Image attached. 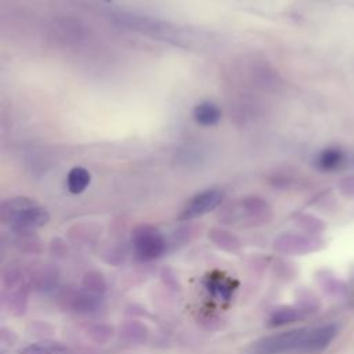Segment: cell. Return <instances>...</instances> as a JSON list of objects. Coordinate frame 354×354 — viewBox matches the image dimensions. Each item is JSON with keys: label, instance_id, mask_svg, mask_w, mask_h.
Wrapping results in <instances>:
<instances>
[{"label": "cell", "instance_id": "cell-7", "mask_svg": "<svg viewBox=\"0 0 354 354\" xmlns=\"http://www.w3.org/2000/svg\"><path fill=\"white\" fill-rule=\"evenodd\" d=\"M90 183H91V173L82 166H76L71 169L66 176V188L73 195L82 194L90 185Z\"/></svg>", "mask_w": 354, "mask_h": 354}, {"label": "cell", "instance_id": "cell-5", "mask_svg": "<svg viewBox=\"0 0 354 354\" xmlns=\"http://www.w3.org/2000/svg\"><path fill=\"white\" fill-rule=\"evenodd\" d=\"M347 162L346 152L339 147H326L318 152L314 165L324 173H333L344 167Z\"/></svg>", "mask_w": 354, "mask_h": 354}, {"label": "cell", "instance_id": "cell-11", "mask_svg": "<svg viewBox=\"0 0 354 354\" xmlns=\"http://www.w3.org/2000/svg\"><path fill=\"white\" fill-rule=\"evenodd\" d=\"M209 289H212V292L217 296H221L224 299H227L231 292H232V288L230 285V282L227 281H220V279H216V281H212V283H209Z\"/></svg>", "mask_w": 354, "mask_h": 354}, {"label": "cell", "instance_id": "cell-6", "mask_svg": "<svg viewBox=\"0 0 354 354\" xmlns=\"http://www.w3.org/2000/svg\"><path fill=\"white\" fill-rule=\"evenodd\" d=\"M192 116L198 124L207 127L218 123V120L221 119V111L216 104L210 101H203L195 105L192 111Z\"/></svg>", "mask_w": 354, "mask_h": 354}, {"label": "cell", "instance_id": "cell-2", "mask_svg": "<svg viewBox=\"0 0 354 354\" xmlns=\"http://www.w3.org/2000/svg\"><path fill=\"white\" fill-rule=\"evenodd\" d=\"M1 218L15 230H35L50 220L48 212L29 198H12L1 205Z\"/></svg>", "mask_w": 354, "mask_h": 354}, {"label": "cell", "instance_id": "cell-1", "mask_svg": "<svg viewBox=\"0 0 354 354\" xmlns=\"http://www.w3.org/2000/svg\"><path fill=\"white\" fill-rule=\"evenodd\" d=\"M319 353L315 328H300L260 337L250 343L245 354H290Z\"/></svg>", "mask_w": 354, "mask_h": 354}, {"label": "cell", "instance_id": "cell-4", "mask_svg": "<svg viewBox=\"0 0 354 354\" xmlns=\"http://www.w3.org/2000/svg\"><path fill=\"white\" fill-rule=\"evenodd\" d=\"M224 194L220 189H206L192 196L183 209L180 218L191 220L214 210L223 202Z\"/></svg>", "mask_w": 354, "mask_h": 354}, {"label": "cell", "instance_id": "cell-12", "mask_svg": "<svg viewBox=\"0 0 354 354\" xmlns=\"http://www.w3.org/2000/svg\"><path fill=\"white\" fill-rule=\"evenodd\" d=\"M342 191L346 194V195H353L354 194V177H348L346 180L342 181Z\"/></svg>", "mask_w": 354, "mask_h": 354}, {"label": "cell", "instance_id": "cell-13", "mask_svg": "<svg viewBox=\"0 0 354 354\" xmlns=\"http://www.w3.org/2000/svg\"><path fill=\"white\" fill-rule=\"evenodd\" d=\"M104 1H108V3H109V1H112V0H104Z\"/></svg>", "mask_w": 354, "mask_h": 354}, {"label": "cell", "instance_id": "cell-8", "mask_svg": "<svg viewBox=\"0 0 354 354\" xmlns=\"http://www.w3.org/2000/svg\"><path fill=\"white\" fill-rule=\"evenodd\" d=\"M321 241L314 239V238H307V236H299V235H289L283 238L282 246L283 250L292 252V253H307L317 250L321 246Z\"/></svg>", "mask_w": 354, "mask_h": 354}, {"label": "cell", "instance_id": "cell-3", "mask_svg": "<svg viewBox=\"0 0 354 354\" xmlns=\"http://www.w3.org/2000/svg\"><path fill=\"white\" fill-rule=\"evenodd\" d=\"M131 241L136 256L142 261L158 259L166 250L165 238L156 228L151 225L138 227L134 231Z\"/></svg>", "mask_w": 354, "mask_h": 354}, {"label": "cell", "instance_id": "cell-9", "mask_svg": "<svg viewBox=\"0 0 354 354\" xmlns=\"http://www.w3.org/2000/svg\"><path fill=\"white\" fill-rule=\"evenodd\" d=\"M308 314L307 310L304 308H296V307H283L278 308L272 313L270 318V324L272 326H279V325H286L295 321H299L304 318Z\"/></svg>", "mask_w": 354, "mask_h": 354}, {"label": "cell", "instance_id": "cell-10", "mask_svg": "<svg viewBox=\"0 0 354 354\" xmlns=\"http://www.w3.org/2000/svg\"><path fill=\"white\" fill-rule=\"evenodd\" d=\"M21 354H72L71 350L58 342H37L26 348Z\"/></svg>", "mask_w": 354, "mask_h": 354}]
</instances>
